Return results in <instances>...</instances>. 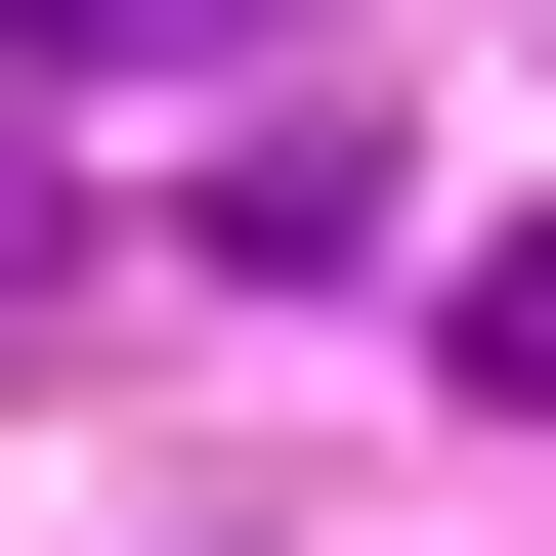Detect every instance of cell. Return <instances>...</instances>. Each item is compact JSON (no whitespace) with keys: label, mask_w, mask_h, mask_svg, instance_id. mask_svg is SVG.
<instances>
[{"label":"cell","mask_w":556,"mask_h":556,"mask_svg":"<svg viewBox=\"0 0 556 556\" xmlns=\"http://www.w3.org/2000/svg\"><path fill=\"white\" fill-rule=\"evenodd\" d=\"M428 343H471V428H556V214H514V257H428Z\"/></svg>","instance_id":"obj_1"},{"label":"cell","mask_w":556,"mask_h":556,"mask_svg":"<svg viewBox=\"0 0 556 556\" xmlns=\"http://www.w3.org/2000/svg\"><path fill=\"white\" fill-rule=\"evenodd\" d=\"M0 43H43V86H214L257 0H0Z\"/></svg>","instance_id":"obj_2"}]
</instances>
